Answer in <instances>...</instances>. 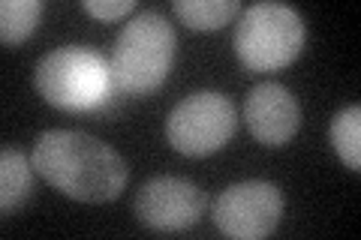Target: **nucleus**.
Masks as SVG:
<instances>
[{
    "label": "nucleus",
    "mask_w": 361,
    "mask_h": 240,
    "mask_svg": "<svg viewBox=\"0 0 361 240\" xmlns=\"http://www.w3.org/2000/svg\"><path fill=\"white\" fill-rule=\"evenodd\" d=\"M33 171L73 201H115L127 187V163L111 144L78 130H45L30 153Z\"/></svg>",
    "instance_id": "f257e3e1"
},
{
    "label": "nucleus",
    "mask_w": 361,
    "mask_h": 240,
    "mask_svg": "<svg viewBox=\"0 0 361 240\" xmlns=\"http://www.w3.org/2000/svg\"><path fill=\"white\" fill-rule=\"evenodd\" d=\"M33 87L61 111L103 108L111 94V66L87 45H61L42 54L33 66Z\"/></svg>",
    "instance_id": "f03ea898"
},
{
    "label": "nucleus",
    "mask_w": 361,
    "mask_h": 240,
    "mask_svg": "<svg viewBox=\"0 0 361 240\" xmlns=\"http://www.w3.org/2000/svg\"><path fill=\"white\" fill-rule=\"evenodd\" d=\"M178 37L169 18L160 13H139L130 25H123L111 45V82L118 90L133 96L151 94L163 82L175 63Z\"/></svg>",
    "instance_id": "7ed1b4c3"
},
{
    "label": "nucleus",
    "mask_w": 361,
    "mask_h": 240,
    "mask_svg": "<svg viewBox=\"0 0 361 240\" xmlns=\"http://www.w3.org/2000/svg\"><path fill=\"white\" fill-rule=\"evenodd\" d=\"M307 27L298 9L286 4H253L235 25V54L250 72H274L289 66L304 49Z\"/></svg>",
    "instance_id": "20e7f679"
},
{
    "label": "nucleus",
    "mask_w": 361,
    "mask_h": 240,
    "mask_svg": "<svg viewBox=\"0 0 361 240\" xmlns=\"http://www.w3.org/2000/svg\"><path fill=\"white\" fill-rule=\"evenodd\" d=\"M238 114L220 90H196L166 118V141L184 156H211L235 135Z\"/></svg>",
    "instance_id": "39448f33"
},
{
    "label": "nucleus",
    "mask_w": 361,
    "mask_h": 240,
    "mask_svg": "<svg viewBox=\"0 0 361 240\" xmlns=\"http://www.w3.org/2000/svg\"><path fill=\"white\" fill-rule=\"evenodd\" d=\"M211 220L232 240H262L283 220V192L268 180L232 184L214 198Z\"/></svg>",
    "instance_id": "423d86ee"
},
{
    "label": "nucleus",
    "mask_w": 361,
    "mask_h": 240,
    "mask_svg": "<svg viewBox=\"0 0 361 240\" xmlns=\"http://www.w3.org/2000/svg\"><path fill=\"white\" fill-rule=\"evenodd\" d=\"M205 213V192L187 177L157 175L135 192V216L154 232H184Z\"/></svg>",
    "instance_id": "0eeeda50"
},
{
    "label": "nucleus",
    "mask_w": 361,
    "mask_h": 240,
    "mask_svg": "<svg viewBox=\"0 0 361 240\" xmlns=\"http://www.w3.org/2000/svg\"><path fill=\"white\" fill-rule=\"evenodd\" d=\"M244 123L265 147H283L301 130V102L280 82H262L244 96Z\"/></svg>",
    "instance_id": "6e6552de"
},
{
    "label": "nucleus",
    "mask_w": 361,
    "mask_h": 240,
    "mask_svg": "<svg viewBox=\"0 0 361 240\" xmlns=\"http://www.w3.org/2000/svg\"><path fill=\"white\" fill-rule=\"evenodd\" d=\"M30 184L33 163L16 147H4V153H0V210L13 213L27 198Z\"/></svg>",
    "instance_id": "1a4fd4ad"
},
{
    "label": "nucleus",
    "mask_w": 361,
    "mask_h": 240,
    "mask_svg": "<svg viewBox=\"0 0 361 240\" xmlns=\"http://www.w3.org/2000/svg\"><path fill=\"white\" fill-rule=\"evenodd\" d=\"M329 141L334 147V153L341 156V163L349 171L361 168V106L353 102V106L341 108L329 123Z\"/></svg>",
    "instance_id": "9d476101"
},
{
    "label": "nucleus",
    "mask_w": 361,
    "mask_h": 240,
    "mask_svg": "<svg viewBox=\"0 0 361 240\" xmlns=\"http://www.w3.org/2000/svg\"><path fill=\"white\" fill-rule=\"evenodd\" d=\"M172 9L190 30H220L241 13V0H175Z\"/></svg>",
    "instance_id": "9b49d317"
},
{
    "label": "nucleus",
    "mask_w": 361,
    "mask_h": 240,
    "mask_svg": "<svg viewBox=\"0 0 361 240\" xmlns=\"http://www.w3.org/2000/svg\"><path fill=\"white\" fill-rule=\"evenodd\" d=\"M42 0H4L0 4V39L4 45L25 42L39 25Z\"/></svg>",
    "instance_id": "f8f14e48"
},
{
    "label": "nucleus",
    "mask_w": 361,
    "mask_h": 240,
    "mask_svg": "<svg viewBox=\"0 0 361 240\" xmlns=\"http://www.w3.org/2000/svg\"><path fill=\"white\" fill-rule=\"evenodd\" d=\"M82 9L90 13L94 18H103V21H111V18H121L135 9V0H82Z\"/></svg>",
    "instance_id": "ddd939ff"
}]
</instances>
